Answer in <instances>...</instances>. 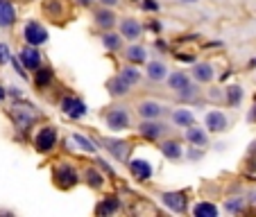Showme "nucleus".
Masks as SVG:
<instances>
[{
  "mask_svg": "<svg viewBox=\"0 0 256 217\" xmlns=\"http://www.w3.org/2000/svg\"><path fill=\"white\" fill-rule=\"evenodd\" d=\"M174 59H179V61H188V63H195L198 59L193 57V54H188V52H179V54H174Z\"/></svg>",
  "mask_w": 256,
  "mask_h": 217,
  "instance_id": "40",
  "label": "nucleus"
},
{
  "mask_svg": "<svg viewBox=\"0 0 256 217\" xmlns=\"http://www.w3.org/2000/svg\"><path fill=\"white\" fill-rule=\"evenodd\" d=\"M120 211V199L116 195H109V197L100 199V204L96 206V215L98 217H109V215H116Z\"/></svg>",
  "mask_w": 256,
  "mask_h": 217,
  "instance_id": "26",
  "label": "nucleus"
},
{
  "mask_svg": "<svg viewBox=\"0 0 256 217\" xmlns=\"http://www.w3.org/2000/svg\"><path fill=\"white\" fill-rule=\"evenodd\" d=\"M132 88H134V86H132V84L127 82L125 77H122L120 72L106 79V93H109L112 97H116V100H120V97H127L132 93Z\"/></svg>",
  "mask_w": 256,
  "mask_h": 217,
  "instance_id": "17",
  "label": "nucleus"
},
{
  "mask_svg": "<svg viewBox=\"0 0 256 217\" xmlns=\"http://www.w3.org/2000/svg\"><path fill=\"white\" fill-rule=\"evenodd\" d=\"M206 100H208V102H216V104H220V102L224 104V88L211 86V88L206 91Z\"/></svg>",
  "mask_w": 256,
  "mask_h": 217,
  "instance_id": "36",
  "label": "nucleus"
},
{
  "mask_svg": "<svg viewBox=\"0 0 256 217\" xmlns=\"http://www.w3.org/2000/svg\"><path fill=\"white\" fill-rule=\"evenodd\" d=\"M168 111V106L164 104V102L159 100H140L138 104H136V113H138L140 120H159V118H164V113Z\"/></svg>",
  "mask_w": 256,
  "mask_h": 217,
  "instance_id": "6",
  "label": "nucleus"
},
{
  "mask_svg": "<svg viewBox=\"0 0 256 217\" xmlns=\"http://www.w3.org/2000/svg\"><path fill=\"white\" fill-rule=\"evenodd\" d=\"M57 145H59V131L57 127L52 125H44L39 127V129L34 131L32 136V147L34 152H39V154H52L54 150H57Z\"/></svg>",
  "mask_w": 256,
  "mask_h": 217,
  "instance_id": "1",
  "label": "nucleus"
},
{
  "mask_svg": "<svg viewBox=\"0 0 256 217\" xmlns=\"http://www.w3.org/2000/svg\"><path fill=\"white\" fill-rule=\"evenodd\" d=\"M190 213H193L195 217H218L220 215V208L211 202H198L193 208H190Z\"/></svg>",
  "mask_w": 256,
  "mask_h": 217,
  "instance_id": "30",
  "label": "nucleus"
},
{
  "mask_svg": "<svg viewBox=\"0 0 256 217\" xmlns=\"http://www.w3.org/2000/svg\"><path fill=\"white\" fill-rule=\"evenodd\" d=\"M170 75V68L166 66L164 59H152L145 63V77L150 79L152 84H164Z\"/></svg>",
  "mask_w": 256,
  "mask_h": 217,
  "instance_id": "14",
  "label": "nucleus"
},
{
  "mask_svg": "<svg viewBox=\"0 0 256 217\" xmlns=\"http://www.w3.org/2000/svg\"><path fill=\"white\" fill-rule=\"evenodd\" d=\"M170 122H172L174 127H179V129H186V127L195 125V113L190 111V109H186V106H182V109H172V113H170Z\"/></svg>",
  "mask_w": 256,
  "mask_h": 217,
  "instance_id": "25",
  "label": "nucleus"
},
{
  "mask_svg": "<svg viewBox=\"0 0 256 217\" xmlns=\"http://www.w3.org/2000/svg\"><path fill=\"white\" fill-rule=\"evenodd\" d=\"M16 23V7L12 0H0V29H10Z\"/></svg>",
  "mask_w": 256,
  "mask_h": 217,
  "instance_id": "27",
  "label": "nucleus"
},
{
  "mask_svg": "<svg viewBox=\"0 0 256 217\" xmlns=\"http://www.w3.org/2000/svg\"><path fill=\"white\" fill-rule=\"evenodd\" d=\"M93 2H98V0H75V5H80V7H91Z\"/></svg>",
  "mask_w": 256,
  "mask_h": 217,
  "instance_id": "44",
  "label": "nucleus"
},
{
  "mask_svg": "<svg viewBox=\"0 0 256 217\" xmlns=\"http://www.w3.org/2000/svg\"><path fill=\"white\" fill-rule=\"evenodd\" d=\"M204 127L208 129V134H222V131L229 129V118L224 111L220 109H213L204 116Z\"/></svg>",
  "mask_w": 256,
  "mask_h": 217,
  "instance_id": "13",
  "label": "nucleus"
},
{
  "mask_svg": "<svg viewBox=\"0 0 256 217\" xmlns=\"http://www.w3.org/2000/svg\"><path fill=\"white\" fill-rule=\"evenodd\" d=\"M5 95H7V91H5V88H2V86H0V102L5 100Z\"/></svg>",
  "mask_w": 256,
  "mask_h": 217,
  "instance_id": "47",
  "label": "nucleus"
},
{
  "mask_svg": "<svg viewBox=\"0 0 256 217\" xmlns=\"http://www.w3.org/2000/svg\"><path fill=\"white\" fill-rule=\"evenodd\" d=\"M100 41L102 45H104V50H109V52H118V50H122V36L120 32H114V29H106V32L100 34Z\"/></svg>",
  "mask_w": 256,
  "mask_h": 217,
  "instance_id": "28",
  "label": "nucleus"
},
{
  "mask_svg": "<svg viewBox=\"0 0 256 217\" xmlns=\"http://www.w3.org/2000/svg\"><path fill=\"white\" fill-rule=\"evenodd\" d=\"M250 202H252V204H256V193H252V195H250Z\"/></svg>",
  "mask_w": 256,
  "mask_h": 217,
  "instance_id": "48",
  "label": "nucleus"
},
{
  "mask_svg": "<svg viewBox=\"0 0 256 217\" xmlns=\"http://www.w3.org/2000/svg\"><path fill=\"white\" fill-rule=\"evenodd\" d=\"M159 199L166 208H170V211L177 213V215H182V213L188 211V199H186V193H182V190H168V193H161Z\"/></svg>",
  "mask_w": 256,
  "mask_h": 217,
  "instance_id": "9",
  "label": "nucleus"
},
{
  "mask_svg": "<svg viewBox=\"0 0 256 217\" xmlns=\"http://www.w3.org/2000/svg\"><path fill=\"white\" fill-rule=\"evenodd\" d=\"M109 154L114 156V159L118 161H130V150H132V143H127V140H116V138H106L104 145H102Z\"/></svg>",
  "mask_w": 256,
  "mask_h": 217,
  "instance_id": "20",
  "label": "nucleus"
},
{
  "mask_svg": "<svg viewBox=\"0 0 256 217\" xmlns=\"http://www.w3.org/2000/svg\"><path fill=\"white\" fill-rule=\"evenodd\" d=\"M118 32H120L122 39L132 43V41H138L143 36V25L134 16H125V18L118 20Z\"/></svg>",
  "mask_w": 256,
  "mask_h": 217,
  "instance_id": "12",
  "label": "nucleus"
},
{
  "mask_svg": "<svg viewBox=\"0 0 256 217\" xmlns=\"http://www.w3.org/2000/svg\"><path fill=\"white\" fill-rule=\"evenodd\" d=\"M184 138L188 145H195V147H206L208 145V129L206 127H198L190 125L184 129Z\"/></svg>",
  "mask_w": 256,
  "mask_h": 217,
  "instance_id": "22",
  "label": "nucleus"
},
{
  "mask_svg": "<svg viewBox=\"0 0 256 217\" xmlns=\"http://www.w3.org/2000/svg\"><path fill=\"white\" fill-rule=\"evenodd\" d=\"M12 61V52H10V45L7 43H0V66Z\"/></svg>",
  "mask_w": 256,
  "mask_h": 217,
  "instance_id": "39",
  "label": "nucleus"
},
{
  "mask_svg": "<svg viewBox=\"0 0 256 217\" xmlns=\"http://www.w3.org/2000/svg\"><path fill=\"white\" fill-rule=\"evenodd\" d=\"M204 156V147H195V145H190V150L186 152V159L188 161H200Z\"/></svg>",
  "mask_w": 256,
  "mask_h": 217,
  "instance_id": "38",
  "label": "nucleus"
},
{
  "mask_svg": "<svg viewBox=\"0 0 256 217\" xmlns=\"http://www.w3.org/2000/svg\"><path fill=\"white\" fill-rule=\"evenodd\" d=\"M125 165H127V170H130V174L134 177V181H138V184L150 181L152 174H154L152 163H150V161H145V159H130Z\"/></svg>",
  "mask_w": 256,
  "mask_h": 217,
  "instance_id": "10",
  "label": "nucleus"
},
{
  "mask_svg": "<svg viewBox=\"0 0 256 217\" xmlns=\"http://www.w3.org/2000/svg\"><path fill=\"white\" fill-rule=\"evenodd\" d=\"M245 208H247L245 197H229L224 202V211H229V213H245Z\"/></svg>",
  "mask_w": 256,
  "mask_h": 217,
  "instance_id": "35",
  "label": "nucleus"
},
{
  "mask_svg": "<svg viewBox=\"0 0 256 217\" xmlns=\"http://www.w3.org/2000/svg\"><path fill=\"white\" fill-rule=\"evenodd\" d=\"M136 129H138L140 138L152 140V143H156V140L161 143V140L170 134V127L166 125V122H161V118L159 120H140V125L136 127Z\"/></svg>",
  "mask_w": 256,
  "mask_h": 217,
  "instance_id": "5",
  "label": "nucleus"
},
{
  "mask_svg": "<svg viewBox=\"0 0 256 217\" xmlns=\"http://www.w3.org/2000/svg\"><path fill=\"white\" fill-rule=\"evenodd\" d=\"M80 181H82V177H80V172H78L75 165L62 161V163H57L52 168V184L57 186L59 190H72Z\"/></svg>",
  "mask_w": 256,
  "mask_h": 217,
  "instance_id": "3",
  "label": "nucleus"
},
{
  "mask_svg": "<svg viewBox=\"0 0 256 217\" xmlns=\"http://www.w3.org/2000/svg\"><path fill=\"white\" fill-rule=\"evenodd\" d=\"M118 20H120V18L116 16L114 7H104V5H100L96 11H93V23H96V27H98V29H102V32L118 27Z\"/></svg>",
  "mask_w": 256,
  "mask_h": 217,
  "instance_id": "11",
  "label": "nucleus"
},
{
  "mask_svg": "<svg viewBox=\"0 0 256 217\" xmlns=\"http://www.w3.org/2000/svg\"><path fill=\"white\" fill-rule=\"evenodd\" d=\"M104 125L112 131H125L132 127V113L125 104H114L104 111Z\"/></svg>",
  "mask_w": 256,
  "mask_h": 217,
  "instance_id": "4",
  "label": "nucleus"
},
{
  "mask_svg": "<svg viewBox=\"0 0 256 217\" xmlns=\"http://www.w3.org/2000/svg\"><path fill=\"white\" fill-rule=\"evenodd\" d=\"M10 116H12L14 127L18 131H30L34 125H36V120L41 118V113L36 111L32 104H28V102H16V104L12 106Z\"/></svg>",
  "mask_w": 256,
  "mask_h": 217,
  "instance_id": "2",
  "label": "nucleus"
},
{
  "mask_svg": "<svg viewBox=\"0 0 256 217\" xmlns=\"http://www.w3.org/2000/svg\"><path fill=\"white\" fill-rule=\"evenodd\" d=\"M18 59H20V63H23L25 68H28L30 72H34L36 68H41L44 66V57H41V50H39V45H25L23 50L18 52Z\"/></svg>",
  "mask_w": 256,
  "mask_h": 217,
  "instance_id": "15",
  "label": "nucleus"
},
{
  "mask_svg": "<svg viewBox=\"0 0 256 217\" xmlns=\"http://www.w3.org/2000/svg\"><path fill=\"white\" fill-rule=\"evenodd\" d=\"M247 120H250V122H256V104L252 106V111H250V116H247Z\"/></svg>",
  "mask_w": 256,
  "mask_h": 217,
  "instance_id": "46",
  "label": "nucleus"
},
{
  "mask_svg": "<svg viewBox=\"0 0 256 217\" xmlns=\"http://www.w3.org/2000/svg\"><path fill=\"white\" fill-rule=\"evenodd\" d=\"M166 84H168L170 91H182V88H186L188 84H193V75L186 70H172L168 75V79H166Z\"/></svg>",
  "mask_w": 256,
  "mask_h": 217,
  "instance_id": "23",
  "label": "nucleus"
},
{
  "mask_svg": "<svg viewBox=\"0 0 256 217\" xmlns=\"http://www.w3.org/2000/svg\"><path fill=\"white\" fill-rule=\"evenodd\" d=\"M44 14H46V18H50L54 23V20L68 18L70 7H68L66 0H44Z\"/></svg>",
  "mask_w": 256,
  "mask_h": 217,
  "instance_id": "16",
  "label": "nucleus"
},
{
  "mask_svg": "<svg viewBox=\"0 0 256 217\" xmlns=\"http://www.w3.org/2000/svg\"><path fill=\"white\" fill-rule=\"evenodd\" d=\"M154 45H156V50H159V52H166V50H168V43H166L164 39H156Z\"/></svg>",
  "mask_w": 256,
  "mask_h": 217,
  "instance_id": "41",
  "label": "nucleus"
},
{
  "mask_svg": "<svg viewBox=\"0 0 256 217\" xmlns=\"http://www.w3.org/2000/svg\"><path fill=\"white\" fill-rule=\"evenodd\" d=\"M59 106H62L64 116H68L70 120H82V118L88 113L86 102L78 95H66L62 102H59Z\"/></svg>",
  "mask_w": 256,
  "mask_h": 217,
  "instance_id": "7",
  "label": "nucleus"
},
{
  "mask_svg": "<svg viewBox=\"0 0 256 217\" xmlns=\"http://www.w3.org/2000/svg\"><path fill=\"white\" fill-rule=\"evenodd\" d=\"M52 79H54V70L50 66H41V68H36L34 70V77H32V82H34V86L36 88H48L50 84H52Z\"/></svg>",
  "mask_w": 256,
  "mask_h": 217,
  "instance_id": "29",
  "label": "nucleus"
},
{
  "mask_svg": "<svg viewBox=\"0 0 256 217\" xmlns=\"http://www.w3.org/2000/svg\"><path fill=\"white\" fill-rule=\"evenodd\" d=\"M120 75L132 84V86L140 84V79H143V72H140L138 68H136V63H130V61H127V66H122V68H120Z\"/></svg>",
  "mask_w": 256,
  "mask_h": 217,
  "instance_id": "33",
  "label": "nucleus"
},
{
  "mask_svg": "<svg viewBox=\"0 0 256 217\" xmlns=\"http://www.w3.org/2000/svg\"><path fill=\"white\" fill-rule=\"evenodd\" d=\"M184 2H198V0H184Z\"/></svg>",
  "mask_w": 256,
  "mask_h": 217,
  "instance_id": "50",
  "label": "nucleus"
},
{
  "mask_svg": "<svg viewBox=\"0 0 256 217\" xmlns=\"http://www.w3.org/2000/svg\"><path fill=\"white\" fill-rule=\"evenodd\" d=\"M190 75H193V82L198 84H211L216 79V66L211 61H195Z\"/></svg>",
  "mask_w": 256,
  "mask_h": 217,
  "instance_id": "19",
  "label": "nucleus"
},
{
  "mask_svg": "<svg viewBox=\"0 0 256 217\" xmlns=\"http://www.w3.org/2000/svg\"><path fill=\"white\" fill-rule=\"evenodd\" d=\"M70 140H72L75 145H78V147L84 152V154H96V152H98L96 143H93V140L88 138V136H84V134H72V136H70Z\"/></svg>",
  "mask_w": 256,
  "mask_h": 217,
  "instance_id": "32",
  "label": "nucleus"
},
{
  "mask_svg": "<svg viewBox=\"0 0 256 217\" xmlns=\"http://www.w3.org/2000/svg\"><path fill=\"white\" fill-rule=\"evenodd\" d=\"M82 181L88 186L91 190H102L104 188V184H106V179H104V174L100 172L98 168H84V172H82Z\"/></svg>",
  "mask_w": 256,
  "mask_h": 217,
  "instance_id": "24",
  "label": "nucleus"
},
{
  "mask_svg": "<svg viewBox=\"0 0 256 217\" xmlns=\"http://www.w3.org/2000/svg\"><path fill=\"white\" fill-rule=\"evenodd\" d=\"M100 5H104V7H118L120 5V0H98Z\"/></svg>",
  "mask_w": 256,
  "mask_h": 217,
  "instance_id": "42",
  "label": "nucleus"
},
{
  "mask_svg": "<svg viewBox=\"0 0 256 217\" xmlns=\"http://www.w3.org/2000/svg\"><path fill=\"white\" fill-rule=\"evenodd\" d=\"M148 27H150V29H152V32H156V34H159V32H161V23H159V20H152V23H150V25H148Z\"/></svg>",
  "mask_w": 256,
  "mask_h": 217,
  "instance_id": "45",
  "label": "nucleus"
},
{
  "mask_svg": "<svg viewBox=\"0 0 256 217\" xmlns=\"http://www.w3.org/2000/svg\"><path fill=\"white\" fill-rule=\"evenodd\" d=\"M242 95H245V91H242L240 84H232V86L224 88V104L227 106H238L242 102Z\"/></svg>",
  "mask_w": 256,
  "mask_h": 217,
  "instance_id": "31",
  "label": "nucleus"
},
{
  "mask_svg": "<svg viewBox=\"0 0 256 217\" xmlns=\"http://www.w3.org/2000/svg\"><path fill=\"white\" fill-rule=\"evenodd\" d=\"M174 95H177L179 102H184V104H186V102H195V100L200 97V84H198V82L188 84V86L182 88V91H177Z\"/></svg>",
  "mask_w": 256,
  "mask_h": 217,
  "instance_id": "34",
  "label": "nucleus"
},
{
  "mask_svg": "<svg viewBox=\"0 0 256 217\" xmlns=\"http://www.w3.org/2000/svg\"><path fill=\"white\" fill-rule=\"evenodd\" d=\"M250 68H256V57H254V59H252V61H250Z\"/></svg>",
  "mask_w": 256,
  "mask_h": 217,
  "instance_id": "49",
  "label": "nucleus"
},
{
  "mask_svg": "<svg viewBox=\"0 0 256 217\" xmlns=\"http://www.w3.org/2000/svg\"><path fill=\"white\" fill-rule=\"evenodd\" d=\"M159 150H161V154H164V159H168V161H182L186 156L184 145L177 138H164L159 145Z\"/></svg>",
  "mask_w": 256,
  "mask_h": 217,
  "instance_id": "18",
  "label": "nucleus"
},
{
  "mask_svg": "<svg viewBox=\"0 0 256 217\" xmlns=\"http://www.w3.org/2000/svg\"><path fill=\"white\" fill-rule=\"evenodd\" d=\"M140 9H143V11H150V14H154V11L161 9V5L156 2V0H140Z\"/></svg>",
  "mask_w": 256,
  "mask_h": 217,
  "instance_id": "37",
  "label": "nucleus"
},
{
  "mask_svg": "<svg viewBox=\"0 0 256 217\" xmlns=\"http://www.w3.org/2000/svg\"><path fill=\"white\" fill-rule=\"evenodd\" d=\"M122 59L130 63H148V48L145 45H140L138 41H132L127 48H122Z\"/></svg>",
  "mask_w": 256,
  "mask_h": 217,
  "instance_id": "21",
  "label": "nucleus"
},
{
  "mask_svg": "<svg viewBox=\"0 0 256 217\" xmlns=\"http://www.w3.org/2000/svg\"><path fill=\"white\" fill-rule=\"evenodd\" d=\"M23 39H25V43H30V45H46L48 43V29L44 27V25L39 23V20H28V23L23 25Z\"/></svg>",
  "mask_w": 256,
  "mask_h": 217,
  "instance_id": "8",
  "label": "nucleus"
},
{
  "mask_svg": "<svg viewBox=\"0 0 256 217\" xmlns=\"http://www.w3.org/2000/svg\"><path fill=\"white\" fill-rule=\"evenodd\" d=\"M98 163H100V168L104 170V172H109V177H114V168L106 163V161H98Z\"/></svg>",
  "mask_w": 256,
  "mask_h": 217,
  "instance_id": "43",
  "label": "nucleus"
}]
</instances>
